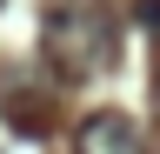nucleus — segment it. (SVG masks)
I'll return each instance as SVG.
<instances>
[{
	"label": "nucleus",
	"mask_w": 160,
	"mask_h": 154,
	"mask_svg": "<svg viewBox=\"0 0 160 154\" xmlns=\"http://www.w3.org/2000/svg\"><path fill=\"white\" fill-rule=\"evenodd\" d=\"M73 154H147V134H140L133 114L120 107H100L73 127Z\"/></svg>",
	"instance_id": "2"
},
{
	"label": "nucleus",
	"mask_w": 160,
	"mask_h": 154,
	"mask_svg": "<svg viewBox=\"0 0 160 154\" xmlns=\"http://www.w3.org/2000/svg\"><path fill=\"white\" fill-rule=\"evenodd\" d=\"M153 114H160V74H153Z\"/></svg>",
	"instance_id": "3"
},
{
	"label": "nucleus",
	"mask_w": 160,
	"mask_h": 154,
	"mask_svg": "<svg viewBox=\"0 0 160 154\" xmlns=\"http://www.w3.org/2000/svg\"><path fill=\"white\" fill-rule=\"evenodd\" d=\"M40 54L53 61L60 81H93L113 67L120 54V27L100 0H53L47 20H40Z\"/></svg>",
	"instance_id": "1"
}]
</instances>
